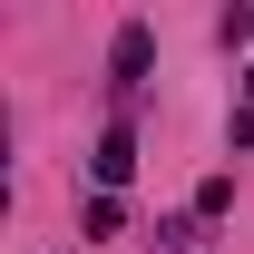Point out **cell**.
Masks as SVG:
<instances>
[{
  "mask_svg": "<svg viewBox=\"0 0 254 254\" xmlns=\"http://www.w3.org/2000/svg\"><path fill=\"white\" fill-rule=\"evenodd\" d=\"M118 225H127L118 195H88V205H78V235H118Z\"/></svg>",
  "mask_w": 254,
  "mask_h": 254,
  "instance_id": "cell-3",
  "label": "cell"
},
{
  "mask_svg": "<svg viewBox=\"0 0 254 254\" xmlns=\"http://www.w3.org/2000/svg\"><path fill=\"white\" fill-rule=\"evenodd\" d=\"M88 176H98V195H118L127 186V176H137V127H108V137H98V147H88Z\"/></svg>",
  "mask_w": 254,
  "mask_h": 254,
  "instance_id": "cell-1",
  "label": "cell"
},
{
  "mask_svg": "<svg viewBox=\"0 0 254 254\" xmlns=\"http://www.w3.org/2000/svg\"><path fill=\"white\" fill-rule=\"evenodd\" d=\"M225 205H235V176H205V186H195V225H205V215H225Z\"/></svg>",
  "mask_w": 254,
  "mask_h": 254,
  "instance_id": "cell-4",
  "label": "cell"
},
{
  "mask_svg": "<svg viewBox=\"0 0 254 254\" xmlns=\"http://www.w3.org/2000/svg\"><path fill=\"white\" fill-rule=\"evenodd\" d=\"M147 59H157V39H147V20H127L118 49H108V78H118V88H137V78H147Z\"/></svg>",
  "mask_w": 254,
  "mask_h": 254,
  "instance_id": "cell-2",
  "label": "cell"
},
{
  "mask_svg": "<svg viewBox=\"0 0 254 254\" xmlns=\"http://www.w3.org/2000/svg\"><path fill=\"white\" fill-rule=\"evenodd\" d=\"M245 108H254V68H245Z\"/></svg>",
  "mask_w": 254,
  "mask_h": 254,
  "instance_id": "cell-5",
  "label": "cell"
}]
</instances>
